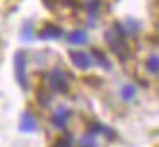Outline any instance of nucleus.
<instances>
[{
  "instance_id": "nucleus-1",
  "label": "nucleus",
  "mask_w": 159,
  "mask_h": 147,
  "mask_svg": "<svg viewBox=\"0 0 159 147\" xmlns=\"http://www.w3.org/2000/svg\"><path fill=\"white\" fill-rule=\"evenodd\" d=\"M105 41L113 49V52H116L120 58H128V45H126V33L122 25L115 23V27L105 33Z\"/></svg>"
},
{
  "instance_id": "nucleus-2",
  "label": "nucleus",
  "mask_w": 159,
  "mask_h": 147,
  "mask_svg": "<svg viewBox=\"0 0 159 147\" xmlns=\"http://www.w3.org/2000/svg\"><path fill=\"white\" fill-rule=\"evenodd\" d=\"M49 85L52 91L57 93H66L68 91V83H66V77L60 70H52L51 76H49Z\"/></svg>"
},
{
  "instance_id": "nucleus-3",
  "label": "nucleus",
  "mask_w": 159,
  "mask_h": 147,
  "mask_svg": "<svg viewBox=\"0 0 159 147\" xmlns=\"http://www.w3.org/2000/svg\"><path fill=\"white\" fill-rule=\"evenodd\" d=\"M14 68H16V77H18L20 85L25 87V54H23V52H16Z\"/></svg>"
},
{
  "instance_id": "nucleus-4",
  "label": "nucleus",
  "mask_w": 159,
  "mask_h": 147,
  "mask_svg": "<svg viewBox=\"0 0 159 147\" xmlns=\"http://www.w3.org/2000/svg\"><path fill=\"white\" fill-rule=\"evenodd\" d=\"M70 58H72V62L78 66V68H82V70H87L91 66V56L87 52H78V50H70Z\"/></svg>"
},
{
  "instance_id": "nucleus-5",
  "label": "nucleus",
  "mask_w": 159,
  "mask_h": 147,
  "mask_svg": "<svg viewBox=\"0 0 159 147\" xmlns=\"http://www.w3.org/2000/svg\"><path fill=\"white\" fill-rule=\"evenodd\" d=\"M62 35L60 27L52 25V23H47V25L41 27V31H39V39H58Z\"/></svg>"
},
{
  "instance_id": "nucleus-6",
  "label": "nucleus",
  "mask_w": 159,
  "mask_h": 147,
  "mask_svg": "<svg viewBox=\"0 0 159 147\" xmlns=\"http://www.w3.org/2000/svg\"><path fill=\"white\" fill-rule=\"evenodd\" d=\"M23 132H33L37 128V120L33 118V114L31 112H23L21 114V126H20Z\"/></svg>"
},
{
  "instance_id": "nucleus-7",
  "label": "nucleus",
  "mask_w": 159,
  "mask_h": 147,
  "mask_svg": "<svg viewBox=\"0 0 159 147\" xmlns=\"http://www.w3.org/2000/svg\"><path fill=\"white\" fill-rule=\"evenodd\" d=\"M70 116V110H64V108H60V110H57V116L52 118V124L58 128H66V118Z\"/></svg>"
},
{
  "instance_id": "nucleus-8",
  "label": "nucleus",
  "mask_w": 159,
  "mask_h": 147,
  "mask_svg": "<svg viewBox=\"0 0 159 147\" xmlns=\"http://www.w3.org/2000/svg\"><path fill=\"white\" fill-rule=\"evenodd\" d=\"M68 39H70V43L80 45V43H85L87 41V35H85V31H72Z\"/></svg>"
},
{
  "instance_id": "nucleus-9",
  "label": "nucleus",
  "mask_w": 159,
  "mask_h": 147,
  "mask_svg": "<svg viewBox=\"0 0 159 147\" xmlns=\"http://www.w3.org/2000/svg\"><path fill=\"white\" fill-rule=\"evenodd\" d=\"M148 70H149V72H153V74L159 72V56H152V58L148 60Z\"/></svg>"
},
{
  "instance_id": "nucleus-10",
  "label": "nucleus",
  "mask_w": 159,
  "mask_h": 147,
  "mask_svg": "<svg viewBox=\"0 0 159 147\" xmlns=\"http://www.w3.org/2000/svg\"><path fill=\"white\" fill-rule=\"evenodd\" d=\"M91 54H93V56H95V58H97V60H99V64H101V66H105L107 70L111 68V64H109V60H107V56H105V54H101V52H99L97 49H95V50H93Z\"/></svg>"
},
{
  "instance_id": "nucleus-11",
  "label": "nucleus",
  "mask_w": 159,
  "mask_h": 147,
  "mask_svg": "<svg viewBox=\"0 0 159 147\" xmlns=\"http://www.w3.org/2000/svg\"><path fill=\"white\" fill-rule=\"evenodd\" d=\"M134 93H136V89H134L132 85H126V87L122 89V99H124V101H130V99L134 97Z\"/></svg>"
},
{
  "instance_id": "nucleus-12",
  "label": "nucleus",
  "mask_w": 159,
  "mask_h": 147,
  "mask_svg": "<svg viewBox=\"0 0 159 147\" xmlns=\"http://www.w3.org/2000/svg\"><path fill=\"white\" fill-rule=\"evenodd\" d=\"M87 10H89L91 18H95V14H97V10H99V0H91V2L87 4Z\"/></svg>"
},
{
  "instance_id": "nucleus-13",
  "label": "nucleus",
  "mask_w": 159,
  "mask_h": 147,
  "mask_svg": "<svg viewBox=\"0 0 159 147\" xmlns=\"http://www.w3.org/2000/svg\"><path fill=\"white\" fill-rule=\"evenodd\" d=\"M54 147H72V143H70V139L62 137V139H58V141L54 143Z\"/></svg>"
}]
</instances>
